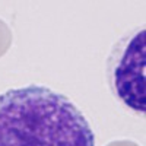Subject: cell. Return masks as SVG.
Listing matches in <instances>:
<instances>
[{
    "label": "cell",
    "instance_id": "1",
    "mask_svg": "<svg viewBox=\"0 0 146 146\" xmlns=\"http://www.w3.org/2000/svg\"><path fill=\"white\" fill-rule=\"evenodd\" d=\"M0 146H95V136L64 95L29 85L0 95Z\"/></svg>",
    "mask_w": 146,
    "mask_h": 146
},
{
    "label": "cell",
    "instance_id": "2",
    "mask_svg": "<svg viewBox=\"0 0 146 146\" xmlns=\"http://www.w3.org/2000/svg\"><path fill=\"white\" fill-rule=\"evenodd\" d=\"M145 69V28H137L115 44L108 60V80L114 95L137 114L146 111Z\"/></svg>",
    "mask_w": 146,
    "mask_h": 146
},
{
    "label": "cell",
    "instance_id": "3",
    "mask_svg": "<svg viewBox=\"0 0 146 146\" xmlns=\"http://www.w3.org/2000/svg\"><path fill=\"white\" fill-rule=\"evenodd\" d=\"M10 44V32L7 31L6 25L0 21V56H2Z\"/></svg>",
    "mask_w": 146,
    "mask_h": 146
},
{
    "label": "cell",
    "instance_id": "4",
    "mask_svg": "<svg viewBox=\"0 0 146 146\" xmlns=\"http://www.w3.org/2000/svg\"><path fill=\"white\" fill-rule=\"evenodd\" d=\"M110 146H137V145L131 142H115V143H111Z\"/></svg>",
    "mask_w": 146,
    "mask_h": 146
}]
</instances>
